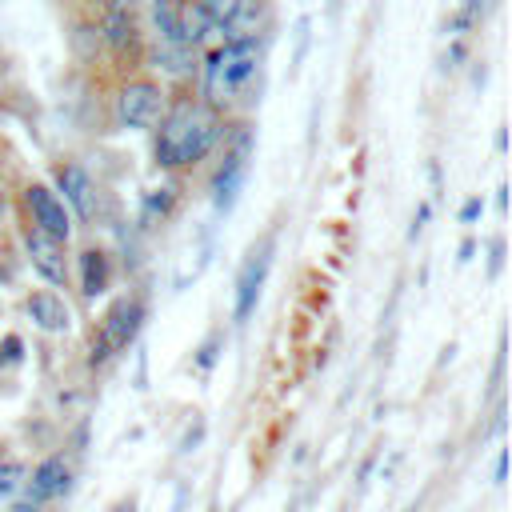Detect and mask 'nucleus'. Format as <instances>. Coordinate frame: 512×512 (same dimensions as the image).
I'll return each mask as SVG.
<instances>
[{
	"mask_svg": "<svg viewBox=\"0 0 512 512\" xmlns=\"http://www.w3.org/2000/svg\"><path fill=\"white\" fill-rule=\"evenodd\" d=\"M220 128H224V116L200 100L196 80L168 84L164 112L152 124V164L160 172H192V168H200L216 152Z\"/></svg>",
	"mask_w": 512,
	"mask_h": 512,
	"instance_id": "nucleus-1",
	"label": "nucleus"
},
{
	"mask_svg": "<svg viewBox=\"0 0 512 512\" xmlns=\"http://www.w3.org/2000/svg\"><path fill=\"white\" fill-rule=\"evenodd\" d=\"M268 40H220L200 52L196 92L220 116H248L260 104Z\"/></svg>",
	"mask_w": 512,
	"mask_h": 512,
	"instance_id": "nucleus-2",
	"label": "nucleus"
},
{
	"mask_svg": "<svg viewBox=\"0 0 512 512\" xmlns=\"http://www.w3.org/2000/svg\"><path fill=\"white\" fill-rule=\"evenodd\" d=\"M256 152V124L252 116H224L220 140H216V168L208 176V196H212V212L228 216L240 200L248 164Z\"/></svg>",
	"mask_w": 512,
	"mask_h": 512,
	"instance_id": "nucleus-3",
	"label": "nucleus"
},
{
	"mask_svg": "<svg viewBox=\"0 0 512 512\" xmlns=\"http://www.w3.org/2000/svg\"><path fill=\"white\" fill-rule=\"evenodd\" d=\"M92 16L100 24V40H104V60L116 68V76H132L144 72V56H148V36L140 24V8L116 4V0H92Z\"/></svg>",
	"mask_w": 512,
	"mask_h": 512,
	"instance_id": "nucleus-4",
	"label": "nucleus"
},
{
	"mask_svg": "<svg viewBox=\"0 0 512 512\" xmlns=\"http://www.w3.org/2000/svg\"><path fill=\"white\" fill-rule=\"evenodd\" d=\"M148 320V300L144 292H120L96 320L92 336H88V368H104L112 364L120 352H128L140 336Z\"/></svg>",
	"mask_w": 512,
	"mask_h": 512,
	"instance_id": "nucleus-5",
	"label": "nucleus"
},
{
	"mask_svg": "<svg viewBox=\"0 0 512 512\" xmlns=\"http://www.w3.org/2000/svg\"><path fill=\"white\" fill-rule=\"evenodd\" d=\"M164 100H168V84L152 72H132V76H120L116 84V96H112V116L120 128L128 132H152V124L160 120L164 112Z\"/></svg>",
	"mask_w": 512,
	"mask_h": 512,
	"instance_id": "nucleus-6",
	"label": "nucleus"
},
{
	"mask_svg": "<svg viewBox=\"0 0 512 512\" xmlns=\"http://www.w3.org/2000/svg\"><path fill=\"white\" fill-rule=\"evenodd\" d=\"M52 184H56V196L68 204L72 220H80L84 228H96L104 220V192L80 160L72 156L52 160Z\"/></svg>",
	"mask_w": 512,
	"mask_h": 512,
	"instance_id": "nucleus-7",
	"label": "nucleus"
},
{
	"mask_svg": "<svg viewBox=\"0 0 512 512\" xmlns=\"http://www.w3.org/2000/svg\"><path fill=\"white\" fill-rule=\"evenodd\" d=\"M272 252H276V228L264 232L240 260V272H236V292H232V324H248L260 296H264V280H268V268H272Z\"/></svg>",
	"mask_w": 512,
	"mask_h": 512,
	"instance_id": "nucleus-8",
	"label": "nucleus"
},
{
	"mask_svg": "<svg viewBox=\"0 0 512 512\" xmlns=\"http://www.w3.org/2000/svg\"><path fill=\"white\" fill-rule=\"evenodd\" d=\"M20 244H24V260L32 264V272L48 288H68L72 284V252H68L64 240L48 236L44 228H36L32 220L20 216Z\"/></svg>",
	"mask_w": 512,
	"mask_h": 512,
	"instance_id": "nucleus-9",
	"label": "nucleus"
},
{
	"mask_svg": "<svg viewBox=\"0 0 512 512\" xmlns=\"http://www.w3.org/2000/svg\"><path fill=\"white\" fill-rule=\"evenodd\" d=\"M16 208H20V216H24V220H32L36 228H44L48 236H56V240L72 244L76 220H72L68 204L56 196V188H48L44 180H28V184L20 188V200H16Z\"/></svg>",
	"mask_w": 512,
	"mask_h": 512,
	"instance_id": "nucleus-10",
	"label": "nucleus"
},
{
	"mask_svg": "<svg viewBox=\"0 0 512 512\" xmlns=\"http://www.w3.org/2000/svg\"><path fill=\"white\" fill-rule=\"evenodd\" d=\"M72 280H76V292L84 296V300H100L108 288H112V280H116V256H112V248L108 244H100V240H88V244H80V252L72 256Z\"/></svg>",
	"mask_w": 512,
	"mask_h": 512,
	"instance_id": "nucleus-11",
	"label": "nucleus"
},
{
	"mask_svg": "<svg viewBox=\"0 0 512 512\" xmlns=\"http://www.w3.org/2000/svg\"><path fill=\"white\" fill-rule=\"evenodd\" d=\"M72 460L64 456V452H48L32 472H28V484H24V492H32L44 508L48 504H56V500H64L68 492H72Z\"/></svg>",
	"mask_w": 512,
	"mask_h": 512,
	"instance_id": "nucleus-12",
	"label": "nucleus"
},
{
	"mask_svg": "<svg viewBox=\"0 0 512 512\" xmlns=\"http://www.w3.org/2000/svg\"><path fill=\"white\" fill-rule=\"evenodd\" d=\"M144 64H152L164 84H184V80H196L200 52L188 44H172V40H148Z\"/></svg>",
	"mask_w": 512,
	"mask_h": 512,
	"instance_id": "nucleus-13",
	"label": "nucleus"
},
{
	"mask_svg": "<svg viewBox=\"0 0 512 512\" xmlns=\"http://www.w3.org/2000/svg\"><path fill=\"white\" fill-rule=\"evenodd\" d=\"M24 316L40 332H48V336L72 332V308H68V300L56 288H32V292H24Z\"/></svg>",
	"mask_w": 512,
	"mask_h": 512,
	"instance_id": "nucleus-14",
	"label": "nucleus"
},
{
	"mask_svg": "<svg viewBox=\"0 0 512 512\" xmlns=\"http://www.w3.org/2000/svg\"><path fill=\"white\" fill-rule=\"evenodd\" d=\"M276 24L272 0H236V12L220 28V40H268Z\"/></svg>",
	"mask_w": 512,
	"mask_h": 512,
	"instance_id": "nucleus-15",
	"label": "nucleus"
},
{
	"mask_svg": "<svg viewBox=\"0 0 512 512\" xmlns=\"http://www.w3.org/2000/svg\"><path fill=\"white\" fill-rule=\"evenodd\" d=\"M68 48H72V60L80 68L104 64V40H100V24H96L92 12L72 16V24H68Z\"/></svg>",
	"mask_w": 512,
	"mask_h": 512,
	"instance_id": "nucleus-16",
	"label": "nucleus"
},
{
	"mask_svg": "<svg viewBox=\"0 0 512 512\" xmlns=\"http://www.w3.org/2000/svg\"><path fill=\"white\" fill-rule=\"evenodd\" d=\"M180 208V192L172 184H160V188H148L140 196V212H136V228L140 232H152V228H164Z\"/></svg>",
	"mask_w": 512,
	"mask_h": 512,
	"instance_id": "nucleus-17",
	"label": "nucleus"
},
{
	"mask_svg": "<svg viewBox=\"0 0 512 512\" xmlns=\"http://www.w3.org/2000/svg\"><path fill=\"white\" fill-rule=\"evenodd\" d=\"M144 4H148L156 40H172V44H180V8H184V0H144Z\"/></svg>",
	"mask_w": 512,
	"mask_h": 512,
	"instance_id": "nucleus-18",
	"label": "nucleus"
},
{
	"mask_svg": "<svg viewBox=\"0 0 512 512\" xmlns=\"http://www.w3.org/2000/svg\"><path fill=\"white\" fill-rule=\"evenodd\" d=\"M28 484V464L16 456H0V500L8 504L12 496H20Z\"/></svg>",
	"mask_w": 512,
	"mask_h": 512,
	"instance_id": "nucleus-19",
	"label": "nucleus"
},
{
	"mask_svg": "<svg viewBox=\"0 0 512 512\" xmlns=\"http://www.w3.org/2000/svg\"><path fill=\"white\" fill-rule=\"evenodd\" d=\"M220 352H224V328H212V332L204 336V344L196 348V356H192V368H196L200 376H208V372L216 368Z\"/></svg>",
	"mask_w": 512,
	"mask_h": 512,
	"instance_id": "nucleus-20",
	"label": "nucleus"
},
{
	"mask_svg": "<svg viewBox=\"0 0 512 512\" xmlns=\"http://www.w3.org/2000/svg\"><path fill=\"white\" fill-rule=\"evenodd\" d=\"M308 44H312V16H296V28H292V72L304 64Z\"/></svg>",
	"mask_w": 512,
	"mask_h": 512,
	"instance_id": "nucleus-21",
	"label": "nucleus"
},
{
	"mask_svg": "<svg viewBox=\"0 0 512 512\" xmlns=\"http://www.w3.org/2000/svg\"><path fill=\"white\" fill-rule=\"evenodd\" d=\"M204 432H208V424H204V416H192V424L184 428V436H180V444H176V452L180 456H192L200 444H204Z\"/></svg>",
	"mask_w": 512,
	"mask_h": 512,
	"instance_id": "nucleus-22",
	"label": "nucleus"
},
{
	"mask_svg": "<svg viewBox=\"0 0 512 512\" xmlns=\"http://www.w3.org/2000/svg\"><path fill=\"white\" fill-rule=\"evenodd\" d=\"M464 64H468V40H464V36H448L444 68H464Z\"/></svg>",
	"mask_w": 512,
	"mask_h": 512,
	"instance_id": "nucleus-23",
	"label": "nucleus"
},
{
	"mask_svg": "<svg viewBox=\"0 0 512 512\" xmlns=\"http://www.w3.org/2000/svg\"><path fill=\"white\" fill-rule=\"evenodd\" d=\"M428 220H432V200H420V204H416V212H412V224H408V240H412V244L424 236Z\"/></svg>",
	"mask_w": 512,
	"mask_h": 512,
	"instance_id": "nucleus-24",
	"label": "nucleus"
},
{
	"mask_svg": "<svg viewBox=\"0 0 512 512\" xmlns=\"http://www.w3.org/2000/svg\"><path fill=\"white\" fill-rule=\"evenodd\" d=\"M504 252H508L504 236H492V240H488V280H496V276L504 272Z\"/></svg>",
	"mask_w": 512,
	"mask_h": 512,
	"instance_id": "nucleus-25",
	"label": "nucleus"
},
{
	"mask_svg": "<svg viewBox=\"0 0 512 512\" xmlns=\"http://www.w3.org/2000/svg\"><path fill=\"white\" fill-rule=\"evenodd\" d=\"M384 456V444H372L368 448V456L360 460V468H356V492H364L368 488V476H372V468H376V460Z\"/></svg>",
	"mask_w": 512,
	"mask_h": 512,
	"instance_id": "nucleus-26",
	"label": "nucleus"
},
{
	"mask_svg": "<svg viewBox=\"0 0 512 512\" xmlns=\"http://www.w3.org/2000/svg\"><path fill=\"white\" fill-rule=\"evenodd\" d=\"M24 360V340L16 336V332H8L4 340H0V368L4 364H20Z\"/></svg>",
	"mask_w": 512,
	"mask_h": 512,
	"instance_id": "nucleus-27",
	"label": "nucleus"
},
{
	"mask_svg": "<svg viewBox=\"0 0 512 512\" xmlns=\"http://www.w3.org/2000/svg\"><path fill=\"white\" fill-rule=\"evenodd\" d=\"M204 4V12L212 16V24H216V32L228 24V16L236 12V0H200Z\"/></svg>",
	"mask_w": 512,
	"mask_h": 512,
	"instance_id": "nucleus-28",
	"label": "nucleus"
},
{
	"mask_svg": "<svg viewBox=\"0 0 512 512\" xmlns=\"http://www.w3.org/2000/svg\"><path fill=\"white\" fill-rule=\"evenodd\" d=\"M484 216V200L480 196H468L464 204H460V224H476Z\"/></svg>",
	"mask_w": 512,
	"mask_h": 512,
	"instance_id": "nucleus-29",
	"label": "nucleus"
},
{
	"mask_svg": "<svg viewBox=\"0 0 512 512\" xmlns=\"http://www.w3.org/2000/svg\"><path fill=\"white\" fill-rule=\"evenodd\" d=\"M428 180H432V196H444V172H440V160H428Z\"/></svg>",
	"mask_w": 512,
	"mask_h": 512,
	"instance_id": "nucleus-30",
	"label": "nucleus"
},
{
	"mask_svg": "<svg viewBox=\"0 0 512 512\" xmlns=\"http://www.w3.org/2000/svg\"><path fill=\"white\" fill-rule=\"evenodd\" d=\"M188 500H192V484L184 480V484L176 488V500H172V512H188Z\"/></svg>",
	"mask_w": 512,
	"mask_h": 512,
	"instance_id": "nucleus-31",
	"label": "nucleus"
},
{
	"mask_svg": "<svg viewBox=\"0 0 512 512\" xmlns=\"http://www.w3.org/2000/svg\"><path fill=\"white\" fill-rule=\"evenodd\" d=\"M456 252H460V256H456V260H460V264H468V260H472V252H476V240H472V236H464V240H460V248H456Z\"/></svg>",
	"mask_w": 512,
	"mask_h": 512,
	"instance_id": "nucleus-32",
	"label": "nucleus"
},
{
	"mask_svg": "<svg viewBox=\"0 0 512 512\" xmlns=\"http://www.w3.org/2000/svg\"><path fill=\"white\" fill-rule=\"evenodd\" d=\"M508 480V452L500 448V456H496V484H504Z\"/></svg>",
	"mask_w": 512,
	"mask_h": 512,
	"instance_id": "nucleus-33",
	"label": "nucleus"
},
{
	"mask_svg": "<svg viewBox=\"0 0 512 512\" xmlns=\"http://www.w3.org/2000/svg\"><path fill=\"white\" fill-rule=\"evenodd\" d=\"M496 212H500V216H508V184H500V188H496Z\"/></svg>",
	"mask_w": 512,
	"mask_h": 512,
	"instance_id": "nucleus-34",
	"label": "nucleus"
},
{
	"mask_svg": "<svg viewBox=\"0 0 512 512\" xmlns=\"http://www.w3.org/2000/svg\"><path fill=\"white\" fill-rule=\"evenodd\" d=\"M496 152H508V128L504 124L496 128Z\"/></svg>",
	"mask_w": 512,
	"mask_h": 512,
	"instance_id": "nucleus-35",
	"label": "nucleus"
},
{
	"mask_svg": "<svg viewBox=\"0 0 512 512\" xmlns=\"http://www.w3.org/2000/svg\"><path fill=\"white\" fill-rule=\"evenodd\" d=\"M308 460V444H296V452H292V464H304Z\"/></svg>",
	"mask_w": 512,
	"mask_h": 512,
	"instance_id": "nucleus-36",
	"label": "nucleus"
},
{
	"mask_svg": "<svg viewBox=\"0 0 512 512\" xmlns=\"http://www.w3.org/2000/svg\"><path fill=\"white\" fill-rule=\"evenodd\" d=\"M88 4H92V0H88ZM116 4H128V8H140L144 0H116Z\"/></svg>",
	"mask_w": 512,
	"mask_h": 512,
	"instance_id": "nucleus-37",
	"label": "nucleus"
},
{
	"mask_svg": "<svg viewBox=\"0 0 512 512\" xmlns=\"http://www.w3.org/2000/svg\"><path fill=\"white\" fill-rule=\"evenodd\" d=\"M0 200H4V164H0Z\"/></svg>",
	"mask_w": 512,
	"mask_h": 512,
	"instance_id": "nucleus-38",
	"label": "nucleus"
},
{
	"mask_svg": "<svg viewBox=\"0 0 512 512\" xmlns=\"http://www.w3.org/2000/svg\"><path fill=\"white\" fill-rule=\"evenodd\" d=\"M208 512H220V508H216V504H212V508H208Z\"/></svg>",
	"mask_w": 512,
	"mask_h": 512,
	"instance_id": "nucleus-39",
	"label": "nucleus"
}]
</instances>
